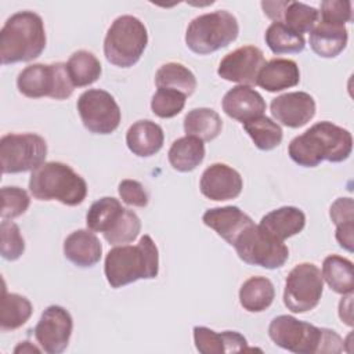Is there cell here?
<instances>
[{"label":"cell","mask_w":354,"mask_h":354,"mask_svg":"<svg viewBox=\"0 0 354 354\" xmlns=\"http://www.w3.org/2000/svg\"><path fill=\"white\" fill-rule=\"evenodd\" d=\"M353 149L351 133L332 122H318L295 137L288 153L290 159L303 167H315L322 160L339 163L346 160Z\"/></svg>","instance_id":"1"},{"label":"cell","mask_w":354,"mask_h":354,"mask_svg":"<svg viewBox=\"0 0 354 354\" xmlns=\"http://www.w3.org/2000/svg\"><path fill=\"white\" fill-rule=\"evenodd\" d=\"M270 339L281 348L296 354H337L343 339L332 329L318 328L292 315H278L268 325Z\"/></svg>","instance_id":"2"},{"label":"cell","mask_w":354,"mask_h":354,"mask_svg":"<svg viewBox=\"0 0 354 354\" xmlns=\"http://www.w3.org/2000/svg\"><path fill=\"white\" fill-rule=\"evenodd\" d=\"M104 272L108 283L118 289L138 279H153L159 272V253L149 235L140 238L137 245H120L105 257Z\"/></svg>","instance_id":"3"},{"label":"cell","mask_w":354,"mask_h":354,"mask_svg":"<svg viewBox=\"0 0 354 354\" xmlns=\"http://www.w3.org/2000/svg\"><path fill=\"white\" fill-rule=\"evenodd\" d=\"M46 41L41 17L33 11H18L6 21L0 30L1 64L32 61L44 51Z\"/></svg>","instance_id":"4"},{"label":"cell","mask_w":354,"mask_h":354,"mask_svg":"<svg viewBox=\"0 0 354 354\" xmlns=\"http://www.w3.org/2000/svg\"><path fill=\"white\" fill-rule=\"evenodd\" d=\"M29 191L39 201H58L66 206H77L87 196V184L69 165L44 162L32 170Z\"/></svg>","instance_id":"5"},{"label":"cell","mask_w":354,"mask_h":354,"mask_svg":"<svg viewBox=\"0 0 354 354\" xmlns=\"http://www.w3.org/2000/svg\"><path fill=\"white\" fill-rule=\"evenodd\" d=\"M239 33L236 18L225 10L202 14L194 18L185 32L187 47L199 55L212 54L231 44Z\"/></svg>","instance_id":"6"},{"label":"cell","mask_w":354,"mask_h":354,"mask_svg":"<svg viewBox=\"0 0 354 354\" xmlns=\"http://www.w3.org/2000/svg\"><path fill=\"white\" fill-rule=\"evenodd\" d=\"M148 44L145 25L133 15L118 17L106 30L104 54L108 62L119 68L137 64Z\"/></svg>","instance_id":"7"},{"label":"cell","mask_w":354,"mask_h":354,"mask_svg":"<svg viewBox=\"0 0 354 354\" xmlns=\"http://www.w3.org/2000/svg\"><path fill=\"white\" fill-rule=\"evenodd\" d=\"M17 87L28 98L54 100H66L75 90L65 62L28 65L19 72Z\"/></svg>","instance_id":"8"},{"label":"cell","mask_w":354,"mask_h":354,"mask_svg":"<svg viewBox=\"0 0 354 354\" xmlns=\"http://www.w3.org/2000/svg\"><path fill=\"white\" fill-rule=\"evenodd\" d=\"M232 246L243 263L267 270L282 267L289 257V249L283 241L274 238L254 223L239 234Z\"/></svg>","instance_id":"9"},{"label":"cell","mask_w":354,"mask_h":354,"mask_svg":"<svg viewBox=\"0 0 354 354\" xmlns=\"http://www.w3.org/2000/svg\"><path fill=\"white\" fill-rule=\"evenodd\" d=\"M47 156V142L36 133H10L0 140L3 174L30 171L41 166Z\"/></svg>","instance_id":"10"},{"label":"cell","mask_w":354,"mask_h":354,"mask_svg":"<svg viewBox=\"0 0 354 354\" xmlns=\"http://www.w3.org/2000/svg\"><path fill=\"white\" fill-rule=\"evenodd\" d=\"M324 292L321 270L313 263L296 264L286 277L283 304L295 314L315 308Z\"/></svg>","instance_id":"11"},{"label":"cell","mask_w":354,"mask_h":354,"mask_svg":"<svg viewBox=\"0 0 354 354\" xmlns=\"http://www.w3.org/2000/svg\"><path fill=\"white\" fill-rule=\"evenodd\" d=\"M76 108L83 126L93 134H111L120 124V108L105 90H86L80 94Z\"/></svg>","instance_id":"12"},{"label":"cell","mask_w":354,"mask_h":354,"mask_svg":"<svg viewBox=\"0 0 354 354\" xmlns=\"http://www.w3.org/2000/svg\"><path fill=\"white\" fill-rule=\"evenodd\" d=\"M72 329L73 319L69 311L61 306L53 304L43 311L33 332L44 353L59 354L68 347Z\"/></svg>","instance_id":"13"},{"label":"cell","mask_w":354,"mask_h":354,"mask_svg":"<svg viewBox=\"0 0 354 354\" xmlns=\"http://www.w3.org/2000/svg\"><path fill=\"white\" fill-rule=\"evenodd\" d=\"M264 64V54L259 47L243 46L221 59L217 75L227 82L239 83L241 86H253Z\"/></svg>","instance_id":"14"},{"label":"cell","mask_w":354,"mask_h":354,"mask_svg":"<svg viewBox=\"0 0 354 354\" xmlns=\"http://www.w3.org/2000/svg\"><path fill=\"white\" fill-rule=\"evenodd\" d=\"M272 118L290 129L307 124L315 115V101L304 91H293L278 95L270 104Z\"/></svg>","instance_id":"15"},{"label":"cell","mask_w":354,"mask_h":354,"mask_svg":"<svg viewBox=\"0 0 354 354\" xmlns=\"http://www.w3.org/2000/svg\"><path fill=\"white\" fill-rule=\"evenodd\" d=\"M241 174L225 163H213L202 173L199 188L203 196L210 201L235 199L242 192Z\"/></svg>","instance_id":"16"},{"label":"cell","mask_w":354,"mask_h":354,"mask_svg":"<svg viewBox=\"0 0 354 354\" xmlns=\"http://www.w3.org/2000/svg\"><path fill=\"white\" fill-rule=\"evenodd\" d=\"M221 106L227 116L246 123L264 113L266 101L261 94L250 86L239 84L224 94Z\"/></svg>","instance_id":"17"},{"label":"cell","mask_w":354,"mask_h":354,"mask_svg":"<svg viewBox=\"0 0 354 354\" xmlns=\"http://www.w3.org/2000/svg\"><path fill=\"white\" fill-rule=\"evenodd\" d=\"M202 221L231 246L239 234L253 224V220L238 206L207 209L202 216Z\"/></svg>","instance_id":"18"},{"label":"cell","mask_w":354,"mask_h":354,"mask_svg":"<svg viewBox=\"0 0 354 354\" xmlns=\"http://www.w3.org/2000/svg\"><path fill=\"white\" fill-rule=\"evenodd\" d=\"M195 347L202 354H224L254 350L248 346V340L235 330L216 332L206 326H194Z\"/></svg>","instance_id":"19"},{"label":"cell","mask_w":354,"mask_h":354,"mask_svg":"<svg viewBox=\"0 0 354 354\" xmlns=\"http://www.w3.org/2000/svg\"><path fill=\"white\" fill-rule=\"evenodd\" d=\"M102 254V246L91 230H76L64 241V256L76 267L90 268Z\"/></svg>","instance_id":"20"},{"label":"cell","mask_w":354,"mask_h":354,"mask_svg":"<svg viewBox=\"0 0 354 354\" xmlns=\"http://www.w3.org/2000/svg\"><path fill=\"white\" fill-rule=\"evenodd\" d=\"M300 82V71L293 59L274 58L263 65L259 72L256 84L270 93L282 91L297 86Z\"/></svg>","instance_id":"21"},{"label":"cell","mask_w":354,"mask_h":354,"mask_svg":"<svg viewBox=\"0 0 354 354\" xmlns=\"http://www.w3.org/2000/svg\"><path fill=\"white\" fill-rule=\"evenodd\" d=\"M165 141L162 127L152 120H138L133 123L126 133V144L130 152L140 158H148L158 153Z\"/></svg>","instance_id":"22"},{"label":"cell","mask_w":354,"mask_h":354,"mask_svg":"<svg viewBox=\"0 0 354 354\" xmlns=\"http://www.w3.org/2000/svg\"><path fill=\"white\" fill-rule=\"evenodd\" d=\"M259 225L274 238L285 241L303 231L306 214L299 207L282 206L263 216Z\"/></svg>","instance_id":"23"},{"label":"cell","mask_w":354,"mask_h":354,"mask_svg":"<svg viewBox=\"0 0 354 354\" xmlns=\"http://www.w3.org/2000/svg\"><path fill=\"white\" fill-rule=\"evenodd\" d=\"M348 32L344 25L326 24L318 21L315 28L310 33L311 50L322 58L337 57L347 46Z\"/></svg>","instance_id":"24"},{"label":"cell","mask_w":354,"mask_h":354,"mask_svg":"<svg viewBox=\"0 0 354 354\" xmlns=\"http://www.w3.org/2000/svg\"><path fill=\"white\" fill-rule=\"evenodd\" d=\"M170 166L181 173L195 170L205 159V144L191 136L177 138L167 153Z\"/></svg>","instance_id":"25"},{"label":"cell","mask_w":354,"mask_h":354,"mask_svg":"<svg viewBox=\"0 0 354 354\" xmlns=\"http://www.w3.org/2000/svg\"><path fill=\"white\" fill-rule=\"evenodd\" d=\"M275 297L272 282L266 277H252L239 289V303L249 313L267 310Z\"/></svg>","instance_id":"26"},{"label":"cell","mask_w":354,"mask_h":354,"mask_svg":"<svg viewBox=\"0 0 354 354\" xmlns=\"http://www.w3.org/2000/svg\"><path fill=\"white\" fill-rule=\"evenodd\" d=\"M321 274L322 279H325V282L333 292L343 296L353 293L354 271L351 260L337 254H330L325 257Z\"/></svg>","instance_id":"27"},{"label":"cell","mask_w":354,"mask_h":354,"mask_svg":"<svg viewBox=\"0 0 354 354\" xmlns=\"http://www.w3.org/2000/svg\"><path fill=\"white\" fill-rule=\"evenodd\" d=\"M223 129L220 115L210 108H195L184 118V131L187 136L202 141L214 140Z\"/></svg>","instance_id":"28"},{"label":"cell","mask_w":354,"mask_h":354,"mask_svg":"<svg viewBox=\"0 0 354 354\" xmlns=\"http://www.w3.org/2000/svg\"><path fill=\"white\" fill-rule=\"evenodd\" d=\"M329 216L336 225V241L347 252L354 250V202L351 198H337L330 209Z\"/></svg>","instance_id":"29"},{"label":"cell","mask_w":354,"mask_h":354,"mask_svg":"<svg viewBox=\"0 0 354 354\" xmlns=\"http://www.w3.org/2000/svg\"><path fill=\"white\" fill-rule=\"evenodd\" d=\"M32 303L18 293H8L3 288L0 307V329L3 332L14 330L22 326L32 315Z\"/></svg>","instance_id":"30"},{"label":"cell","mask_w":354,"mask_h":354,"mask_svg":"<svg viewBox=\"0 0 354 354\" xmlns=\"http://www.w3.org/2000/svg\"><path fill=\"white\" fill-rule=\"evenodd\" d=\"M155 84L158 88L176 90L188 97L195 91L198 83L195 75L187 66L178 62H167L158 69Z\"/></svg>","instance_id":"31"},{"label":"cell","mask_w":354,"mask_h":354,"mask_svg":"<svg viewBox=\"0 0 354 354\" xmlns=\"http://www.w3.org/2000/svg\"><path fill=\"white\" fill-rule=\"evenodd\" d=\"M66 68L75 87H86L93 84L98 80L102 72L98 58L86 50L75 51L69 57Z\"/></svg>","instance_id":"32"},{"label":"cell","mask_w":354,"mask_h":354,"mask_svg":"<svg viewBox=\"0 0 354 354\" xmlns=\"http://www.w3.org/2000/svg\"><path fill=\"white\" fill-rule=\"evenodd\" d=\"M124 207L116 198L104 196L95 201L87 214H86V224L87 228L93 232L105 234L112 228V225L119 220Z\"/></svg>","instance_id":"33"},{"label":"cell","mask_w":354,"mask_h":354,"mask_svg":"<svg viewBox=\"0 0 354 354\" xmlns=\"http://www.w3.org/2000/svg\"><path fill=\"white\" fill-rule=\"evenodd\" d=\"M242 124L245 131L260 151H271L277 148L283 138L281 126L267 116L261 115Z\"/></svg>","instance_id":"34"},{"label":"cell","mask_w":354,"mask_h":354,"mask_svg":"<svg viewBox=\"0 0 354 354\" xmlns=\"http://www.w3.org/2000/svg\"><path fill=\"white\" fill-rule=\"evenodd\" d=\"M268 48L274 54H290L301 53L306 47L303 35H299L285 26L282 22H272L264 35Z\"/></svg>","instance_id":"35"},{"label":"cell","mask_w":354,"mask_h":354,"mask_svg":"<svg viewBox=\"0 0 354 354\" xmlns=\"http://www.w3.org/2000/svg\"><path fill=\"white\" fill-rule=\"evenodd\" d=\"M319 21V11L300 1H289L282 17V24L299 35L311 33Z\"/></svg>","instance_id":"36"},{"label":"cell","mask_w":354,"mask_h":354,"mask_svg":"<svg viewBox=\"0 0 354 354\" xmlns=\"http://www.w3.org/2000/svg\"><path fill=\"white\" fill-rule=\"evenodd\" d=\"M140 231H141V221L138 216L133 210L124 207L119 220L112 225L109 231H106L102 235L109 245L119 246V245H126L133 242L138 236Z\"/></svg>","instance_id":"37"},{"label":"cell","mask_w":354,"mask_h":354,"mask_svg":"<svg viewBox=\"0 0 354 354\" xmlns=\"http://www.w3.org/2000/svg\"><path fill=\"white\" fill-rule=\"evenodd\" d=\"M185 95L180 91L170 88H158L151 100L152 112L162 118L170 119L177 116L185 105Z\"/></svg>","instance_id":"38"},{"label":"cell","mask_w":354,"mask_h":354,"mask_svg":"<svg viewBox=\"0 0 354 354\" xmlns=\"http://www.w3.org/2000/svg\"><path fill=\"white\" fill-rule=\"evenodd\" d=\"M0 252L1 257L8 261L18 260L25 252V241L21 235L19 227L8 220L0 224Z\"/></svg>","instance_id":"39"},{"label":"cell","mask_w":354,"mask_h":354,"mask_svg":"<svg viewBox=\"0 0 354 354\" xmlns=\"http://www.w3.org/2000/svg\"><path fill=\"white\" fill-rule=\"evenodd\" d=\"M1 210L0 216L3 220H12L24 214L29 205L30 198L28 192L19 187H3L1 191Z\"/></svg>","instance_id":"40"},{"label":"cell","mask_w":354,"mask_h":354,"mask_svg":"<svg viewBox=\"0 0 354 354\" xmlns=\"http://www.w3.org/2000/svg\"><path fill=\"white\" fill-rule=\"evenodd\" d=\"M353 3L343 0H325L321 3L319 21L326 24L344 25L353 21Z\"/></svg>","instance_id":"41"},{"label":"cell","mask_w":354,"mask_h":354,"mask_svg":"<svg viewBox=\"0 0 354 354\" xmlns=\"http://www.w3.org/2000/svg\"><path fill=\"white\" fill-rule=\"evenodd\" d=\"M119 196L129 206L145 207L148 205V194L144 189V185L136 180H122L118 187Z\"/></svg>","instance_id":"42"},{"label":"cell","mask_w":354,"mask_h":354,"mask_svg":"<svg viewBox=\"0 0 354 354\" xmlns=\"http://www.w3.org/2000/svg\"><path fill=\"white\" fill-rule=\"evenodd\" d=\"M289 0H283V1H261V8L264 11V14L272 19L274 22H282V17H283V11L288 6Z\"/></svg>","instance_id":"43"},{"label":"cell","mask_w":354,"mask_h":354,"mask_svg":"<svg viewBox=\"0 0 354 354\" xmlns=\"http://www.w3.org/2000/svg\"><path fill=\"white\" fill-rule=\"evenodd\" d=\"M346 297L340 300L339 303V317L342 319V322H344L348 326H353V293L344 295Z\"/></svg>","instance_id":"44"},{"label":"cell","mask_w":354,"mask_h":354,"mask_svg":"<svg viewBox=\"0 0 354 354\" xmlns=\"http://www.w3.org/2000/svg\"><path fill=\"white\" fill-rule=\"evenodd\" d=\"M40 351L41 350L32 346L30 342H21L19 346H17L14 350V353H40Z\"/></svg>","instance_id":"45"}]
</instances>
